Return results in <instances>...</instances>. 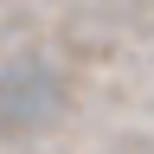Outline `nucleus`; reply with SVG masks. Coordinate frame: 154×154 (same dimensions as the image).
Wrapping results in <instances>:
<instances>
[{"label": "nucleus", "mask_w": 154, "mask_h": 154, "mask_svg": "<svg viewBox=\"0 0 154 154\" xmlns=\"http://www.w3.org/2000/svg\"><path fill=\"white\" fill-rule=\"evenodd\" d=\"M51 103H58V84L38 77V71H19V77L0 84V116H7L13 128H32L38 116H51Z\"/></svg>", "instance_id": "nucleus-1"}]
</instances>
